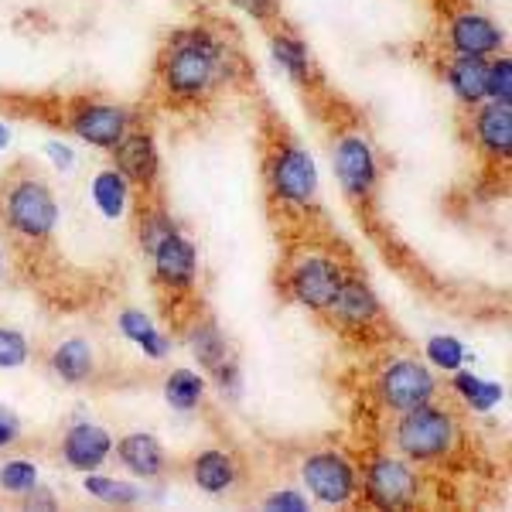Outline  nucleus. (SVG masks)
Segmentation results:
<instances>
[{
	"label": "nucleus",
	"instance_id": "nucleus-1",
	"mask_svg": "<svg viewBox=\"0 0 512 512\" xmlns=\"http://www.w3.org/2000/svg\"><path fill=\"white\" fill-rule=\"evenodd\" d=\"M222 65H226V48L219 45L216 35H209L205 28L175 31L161 52L158 86L168 99L195 103L209 96L212 86L222 79Z\"/></svg>",
	"mask_w": 512,
	"mask_h": 512
},
{
	"label": "nucleus",
	"instance_id": "nucleus-2",
	"mask_svg": "<svg viewBox=\"0 0 512 512\" xmlns=\"http://www.w3.org/2000/svg\"><path fill=\"white\" fill-rule=\"evenodd\" d=\"M0 222L18 239L45 243L59 222V202L35 171H14L0 181Z\"/></svg>",
	"mask_w": 512,
	"mask_h": 512
},
{
	"label": "nucleus",
	"instance_id": "nucleus-3",
	"mask_svg": "<svg viewBox=\"0 0 512 512\" xmlns=\"http://www.w3.org/2000/svg\"><path fill=\"white\" fill-rule=\"evenodd\" d=\"M454 437H458V420H454L451 410L437 407L434 400L400 414V424L393 431L396 451L410 461H420V465L441 461L444 454H451Z\"/></svg>",
	"mask_w": 512,
	"mask_h": 512
},
{
	"label": "nucleus",
	"instance_id": "nucleus-4",
	"mask_svg": "<svg viewBox=\"0 0 512 512\" xmlns=\"http://www.w3.org/2000/svg\"><path fill=\"white\" fill-rule=\"evenodd\" d=\"M342 263L328 253H301L291 260V270H287V291L297 304L311 311H328L342 287Z\"/></svg>",
	"mask_w": 512,
	"mask_h": 512
},
{
	"label": "nucleus",
	"instance_id": "nucleus-5",
	"mask_svg": "<svg viewBox=\"0 0 512 512\" xmlns=\"http://www.w3.org/2000/svg\"><path fill=\"white\" fill-rule=\"evenodd\" d=\"M267 178H270V192H274L284 205H304L315 198V188H318V171H315V161L304 147L291 144V140H280L277 151L270 154V168H267Z\"/></svg>",
	"mask_w": 512,
	"mask_h": 512
},
{
	"label": "nucleus",
	"instance_id": "nucleus-6",
	"mask_svg": "<svg viewBox=\"0 0 512 512\" xmlns=\"http://www.w3.org/2000/svg\"><path fill=\"white\" fill-rule=\"evenodd\" d=\"M437 396V379L427 366L414 359H393L379 373V400L396 414H407L414 407H424Z\"/></svg>",
	"mask_w": 512,
	"mask_h": 512
},
{
	"label": "nucleus",
	"instance_id": "nucleus-7",
	"mask_svg": "<svg viewBox=\"0 0 512 512\" xmlns=\"http://www.w3.org/2000/svg\"><path fill=\"white\" fill-rule=\"evenodd\" d=\"M301 475H304V482H308L311 495H315L318 502H325V506H345V502H352L355 489H359L352 465L338 451L308 454Z\"/></svg>",
	"mask_w": 512,
	"mask_h": 512
},
{
	"label": "nucleus",
	"instance_id": "nucleus-8",
	"mask_svg": "<svg viewBox=\"0 0 512 512\" xmlns=\"http://www.w3.org/2000/svg\"><path fill=\"white\" fill-rule=\"evenodd\" d=\"M420 478L400 458H373L366 468V499L379 509H400L417 502Z\"/></svg>",
	"mask_w": 512,
	"mask_h": 512
},
{
	"label": "nucleus",
	"instance_id": "nucleus-9",
	"mask_svg": "<svg viewBox=\"0 0 512 512\" xmlns=\"http://www.w3.org/2000/svg\"><path fill=\"white\" fill-rule=\"evenodd\" d=\"M335 178L342 185V192L362 202V198L373 195L379 168H376V154L369 147V140L362 134H345L335 144Z\"/></svg>",
	"mask_w": 512,
	"mask_h": 512
},
{
	"label": "nucleus",
	"instance_id": "nucleus-10",
	"mask_svg": "<svg viewBox=\"0 0 512 512\" xmlns=\"http://www.w3.org/2000/svg\"><path fill=\"white\" fill-rule=\"evenodd\" d=\"M69 130L86 144L113 151L130 130V113L113 103H79L76 113L69 117Z\"/></svg>",
	"mask_w": 512,
	"mask_h": 512
},
{
	"label": "nucleus",
	"instance_id": "nucleus-11",
	"mask_svg": "<svg viewBox=\"0 0 512 512\" xmlns=\"http://www.w3.org/2000/svg\"><path fill=\"white\" fill-rule=\"evenodd\" d=\"M506 45V35L492 18L478 11H458L448 21V48L451 55H468V59H485V55H499Z\"/></svg>",
	"mask_w": 512,
	"mask_h": 512
},
{
	"label": "nucleus",
	"instance_id": "nucleus-12",
	"mask_svg": "<svg viewBox=\"0 0 512 512\" xmlns=\"http://www.w3.org/2000/svg\"><path fill=\"white\" fill-rule=\"evenodd\" d=\"M472 137L478 151L492 161H509L512 154V103H478L472 106Z\"/></svg>",
	"mask_w": 512,
	"mask_h": 512
},
{
	"label": "nucleus",
	"instance_id": "nucleus-13",
	"mask_svg": "<svg viewBox=\"0 0 512 512\" xmlns=\"http://www.w3.org/2000/svg\"><path fill=\"white\" fill-rule=\"evenodd\" d=\"M151 256H154V274H158V280L168 291H192L198 256H195V246L188 243L178 229L164 236L151 250Z\"/></svg>",
	"mask_w": 512,
	"mask_h": 512
},
{
	"label": "nucleus",
	"instance_id": "nucleus-14",
	"mask_svg": "<svg viewBox=\"0 0 512 512\" xmlns=\"http://www.w3.org/2000/svg\"><path fill=\"white\" fill-rule=\"evenodd\" d=\"M113 451V441L110 434L103 431L99 424H89V420H79L65 431V441H62V454H65V465L76 468V472H96V468L106 465Z\"/></svg>",
	"mask_w": 512,
	"mask_h": 512
},
{
	"label": "nucleus",
	"instance_id": "nucleus-15",
	"mask_svg": "<svg viewBox=\"0 0 512 512\" xmlns=\"http://www.w3.org/2000/svg\"><path fill=\"white\" fill-rule=\"evenodd\" d=\"M328 311L338 318V325L352 328V332H366V328H373L379 321V301H376L373 287L355 274L342 280V287H338V294Z\"/></svg>",
	"mask_w": 512,
	"mask_h": 512
},
{
	"label": "nucleus",
	"instance_id": "nucleus-16",
	"mask_svg": "<svg viewBox=\"0 0 512 512\" xmlns=\"http://www.w3.org/2000/svg\"><path fill=\"white\" fill-rule=\"evenodd\" d=\"M113 154H117V171L130 185L151 188L158 181V147H154L151 134L130 127L120 144L113 147Z\"/></svg>",
	"mask_w": 512,
	"mask_h": 512
},
{
	"label": "nucleus",
	"instance_id": "nucleus-17",
	"mask_svg": "<svg viewBox=\"0 0 512 512\" xmlns=\"http://www.w3.org/2000/svg\"><path fill=\"white\" fill-rule=\"evenodd\" d=\"M120 465L134 478H158L168 468V454L154 434H127L117 444Z\"/></svg>",
	"mask_w": 512,
	"mask_h": 512
},
{
	"label": "nucleus",
	"instance_id": "nucleus-18",
	"mask_svg": "<svg viewBox=\"0 0 512 512\" xmlns=\"http://www.w3.org/2000/svg\"><path fill=\"white\" fill-rule=\"evenodd\" d=\"M52 373L65 379V383L79 386V383H89L96 373V359H93V345L86 338H69V342L55 345L52 349V359H48Z\"/></svg>",
	"mask_w": 512,
	"mask_h": 512
},
{
	"label": "nucleus",
	"instance_id": "nucleus-19",
	"mask_svg": "<svg viewBox=\"0 0 512 512\" xmlns=\"http://www.w3.org/2000/svg\"><path fill=\"white\" fill-rule=\"evenodd\" d=\"M192 482H195L202 492H209V495L229 492V489H233V482H236V465H233V458H229L226 451H219V448L202 451V454H198V458L192 461Z\"/></svg>",
	"mask_w": 512,
	"mask_h": 512
},
{
	"label": "nucleus",
	"instance_id": "nucleus-20",
	"mask_svg": "<svg viewBox=\"0 0 512 512\" xmlns=\"http://www.w3.org/2000/svg\"><path fill=\"white\" fill-rule=\"evenodd\" d=\"M485 69L489 62L485 59H468V55H454V62L448 65V86L451 93L458 96V103L465 106H478L485 99Z\"/></svg>",
	"mask_w": 512,
	"mask_h": 512
},
{
	"label": "nucleus",
	"instance_id": "nucleus-21",
	"mask_svg": "<svg viewBox=\"0 0 512 512\" xmlns=\"http://www.w3.org/2000/svg\"><path fill=\"white\" fill-rule=\"evenodd\" d=\"M120 332L130 338L134 345H140L151 359H164L168 355V338H164L158 328H154V321L147 315H140V311H123L120 315Z\"/></svg>",
	"mask_w": 512,
	"mask_h": 512
},
{
	"label": "nucleus",
	"instance_id": "nucleus-22",
	"mask_svg": "<svg viewBox=\"0 0 512 512\" xmlns=\"http://www.w3.org/2000/svg\"><path fill=\"white\" fill-rule=\"evenodd\" d=\"M127 185H130V181L123 178L117 168H106V171H99V175H96L93 202L99 205V212H103L106 219L123 216V209H127Z\"/></svg>",
	"mask_w": 512,
	"mask_h": 512
},
{
	"label": "nucleus",
	"instance_id": "nucleus-23",
	"mask_svg": "<svg viewBox=\"0 0 512 512\" xmlns=\"http://www.w3.org/2000/svg\"><path fill=\"white\" fill-rule=\"evenodd\" d=\"M202 393H205V383L192 369H175V373L168 376V383H164V400L175 410H181V414L195 410L198 403H202Z\"/></svg>",
	"mask_w": 512,
	"mask_h": 512
},
{
	"label": "nucleus",
	"instance_id": "nucleus-24",
	"mask_svg": "<svg viewBox=\"0 0 512 512\" xmlns=\"http://www.w3.org/2000/svg\"><path fill=\"white\" fill-rule=\"evenodd\" d=\"M93 499L99 502H110V506H134L140 502V489L130 482H117V478H106V475H96V472H86V482H82Z\"/></svg>",
	"mask_w": 512,
	"mask_h": 512
},
{
	"label": "nucleus",
	"instance_id": "nucleus-25",
	"mask_svg": "<svg viewBox=\"0 0 512 512\" xmlns=\"http://www.w3.org/2000/svg\"><path fill=\"white\" fill-rule=\"evenodd\" d=\"M458 373V369H454ZM454 393H461V400L472 410H489L502 400V386L499 383H485L472 373H458L454 376Z\"/></svg>",
	"mask_w": 512,
	"mask_h": 512
},
{
	"label": "nucleus",
	"instance_id": "nucleus-26",
	"mask_svg": "<svg viewBox=\"0 0 512 512\" xmlns=\"http://www.w3.org/2000/svg\"><path fill=\"white\" fill-rule=\"evenodd\" d=\"M192 352L198 355V362H202L205 369L226 366V338H222V335H219V328H212V325L195 328V335H192Z\"/></svg>",
	"mask_w": 512,
	"mask_h": 512
},
{
	"label": "nucleus",
	"instance_id": "nucleus-27",
	"mask_svg": "<svg viewBox=\"0 0 512 512\" xmlns=\"http://www.w3.org/2000/svg\"><path fill=\"white\" fill-rule=\"evenodd\" d=\"M274 59L291 72L294 79H308V45L291 35H274Z\"/></svg>",
	"mask_w": 512,
	"mask_h": 512
},
{
	"label": "nucleus",
	"instance_id": "nucleus-28",
	"mask_svg": "<svg viewBox=\"0 0 512 512\" xmlns=\"http://www.w3.org/2000/svg\"><path fill=\"white\" fill-rule=\"evenodd\" d=\"M38 485V468L24 458H14L0 465V489L7 495H28Z\"/></svg>",
	"mask_w": 512,
	"mask_h": 512
},
{
	"label": "nucleus",
	"instance_id": "nucleus-29",
	"mask_svg": "<svg viewBox=\"0 0 512 512\" xmlns=\"http://www.w3.org/2000/svg\"><path fill=\"white\" fill-rule=\"evenodd\" d=\"M485 99L512 103V62L506 52L495 62H489V69H485Z\"/></svg>",
	"mask_w": 512,
	"mask_h": 512
},
{
	"label": "nucleus",
	"instance_id": "nucleus-30",
	"mask_svg": "<svg viewBox=\"0 0 512 512\" xmlns=\"http://www.w3.org/2000/svg\"><path fill=\"white\" fill-rule=\"evenodd\" d=\"M427 359H431L437 369H444V373H454V369H461V362H465V345L451 335H434L431 342H427Z\"/></svg>",
	"mask_w": 512,
	"mask_h": 512
},
{
	"label": "nucleus",
	"instance_id": "nucleus-31",
	"mask_svg": "<svg viewBox=\"0 0 512 512\" xmlns=\"http://www.w3.org/2000/svg\"><path fill=\"white\" fill-rule=\"evenodd\" d=\"M31 355V345L18 328H7L0 325V369H18L28 362Z\"/></svg>",
	"mask_w": 512,
	"mask_h": 512
},
{
	"label": "nucleus",
	"instance_id": "nucleus-32",
	"mask_svg": "<svg viewBox=\"0 0 512 512\" xmlns=\"http://www.w3.org/2000/svg\"><path fill=\"white\" fill-rule=\"evenodd\" d=\"M267 509H287V512H304L308 509V499H304L301 492H274V495H267V502H263Z\"/></svg>",
	"mask_w": 512,
	"mask_h": 512
},
{
	"label": "nucleus",
	"instance_id": "nucleus-33",
	"mask_svg": "<svg viewBox=\"0 0 512 512\" xmlns=\"http://www.w3.org/2000/svg\"><path fill=\"white\" fill-rule=\"evenodd\" d=\"M21 437V420L14 410L0 407V448H11V444H18Z\"/></svg>",
	"mask_w": 512,
	"mask_h": 512
},
{
	"label": "nucleus",
	"instance_id": "nucleus-34",
	"mask_svg": "<svg viewBox=\"0 0 512 512\" xmlns=\"http://www.w3.org/2000/svg\"><path fill=\"white\" fill-rule=\"evenodd\" d=\"M28 506H31V509H35V506H41V509H55V495H52V492H41L38 485H35V489L28 492Z\"/></svg>",
	"mask_w": 512,
	"mask_h": 512
},
{
	"label": "nucleus",
	"instance_id": "nucleus-35",
	"mask_svg": "<svg viewBox=\"0 0 512 512\" xmlns=\"http://www.w3.org/2000/svg\"><path fill=\"white\" fill-rule=\"evenodd\" d=\"M48 154H52L55 164H59V168H65V171H69V168H72V161H76V158H72L69 147H62V144H48Z\"/></svg>",
	"mask_w": 512,
	"mask_h": 512
},
{
	"label": "nucleus",
	"instance_id": "nucleus-36",
	"mask_svg": "<svg viewBox=\"0 0 512 512\" xmlns=\"http://www.w3.org/2000/svg\"><path fill=\"white\" fill-rule=\"evenodd\" d=\"M236 4L250 7L253 14H267V11H270V0H236Z\"/></svg>",
	"mask_w": 512,
	"mask_h": 512
},
{
	"label": "nucleus",
	"instance_id": "nucleus-37",
	"mask_svg": "<svg viewBox=\"0 0 512 512\" xmlns=\"http://www.w3.org/2000/svg\"><path fill=\"white\" fill-rule=\"evenodd\" d=\"M7 140H11V130H7L4 123H0V147H7Z\"/></svg>",
	"mask_w": 512,
	"mask_h": 512
},
{
	"label": "nucleus",
	"instance_id": "nucleus-38",
	"mask_svg": "<svg viewBox=\"0 0 512 512\" xmlns=\"http://www.w3.org/2000/svg\"><path fill=\"white\" fill-rule=\"evenodd\" d=\"M0 274H4V263H0Z\"/></svg>",
	"mask_w": 512,
	"mask_h": 512
}]
</instances>
